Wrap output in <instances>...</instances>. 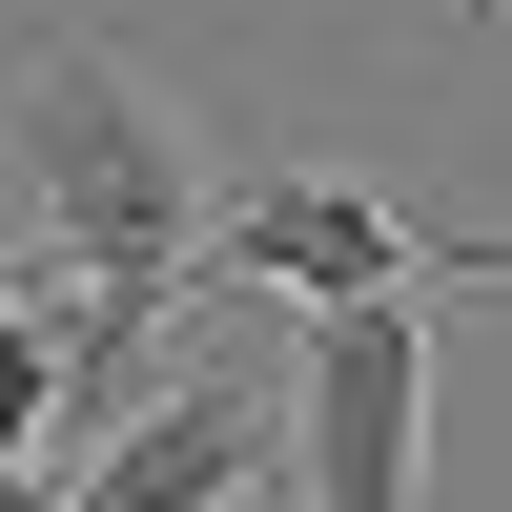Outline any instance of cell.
I'll use <instances>...</instances> for the list:
<instances>
[{
  "label": "cell",
  "mask_w": 512,
  "mask_h": 512,
  "mask_svg": "<svg viewBox=\"0 0 512 512\" xmlns=\"http://www.w3.org/2000/svg\"><path fill=\"white\" fill-rule=\"evenodd\" d=\"M246 492H287V390L267 369H185L144 431H103L62 472V512H246Z\"/></svg>",
  "instance_id": "cell-4"
},
{
  "label": "cell",
  "mask_w": 512,
  "mask_h": 512,
  "mask_svg": "<svg viewBox=\"0 0 512 512\" xmlns=\"http://www.w3.org/2000/svg\"><path fill=\"white\" fill-rule=\"evenodd\" d=\"M0 226L82 287H205V226H226V164L164 103L123 41H21L0 62Z\"/></svg>",
  "instance_id": "cell-1"
},
{
  "label": "cell",
  "mask_w": 512,
  "mask_h": 512,
  "mask_svg": "<svg viewBox=\"0 0 512 512\" xmlns=\"http://www.w3.org/2000/svg\"><path fill=\"white\" fill-rule=\"evenodd\" d=\"M205 267L287 287V308H369V287H512V226H410V205L349 185V164H267V185H226Z\"/></svg>",
  "instance_id": "cell-3"
},
{
  "label": "cell",
  "mask_w": 512,
  "mask_h": 512,
  "mask_svg": "<svg viewBox=\"0 0 512 512\" xmlns=\"http://www.w3.org/2000/svg\"><path fill=\"white\" fill-rule=\"evenodd\" d=\"M287 512H431V308L369 287L287 349Z\"/></svg>",
  "instance_id": "cell-2"
}]
</instances>
